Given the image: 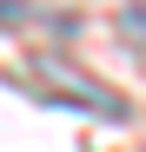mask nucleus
I'll list each match as a JSON object with an SVG mask.
<instances>
[{
    "label": "nucleus",
    "instance_id": "f257e3e1",
    "mask_svg": "<svg viewBox=\"0 0 146 152\" xmlns=\"http://www.w3.org/2000/svg\"><path fill=\"white\" fill-rule=\"evenodd\" d=\"M126 27H133V33L146 40V0H133V13H126Z\"/></svg>",
    "mask_w": 146,
    "mask_h": 152
}]
</instances>
